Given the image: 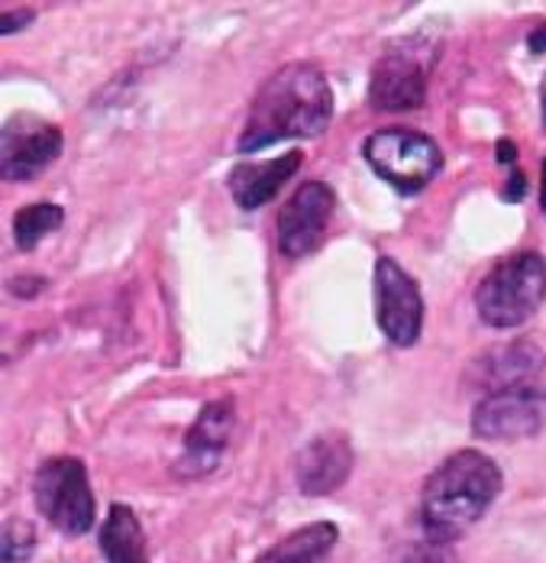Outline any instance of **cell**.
Wrapping results in <instances>:
<instances>
[{
    "label": "cell",
    "instance_id": "6da1fadb",
    "mask_svg": "<svg viewBox=\"0 0 546 563\" xmlns=\"http://www.w3.org/2000/svg\"><path fill=\"white\" fill-rule=\"evenodd\" d=\"M333 117L327 75L314 62H288L256 91L239 133V153H259L281 140L321 136Z\"/></svg>",
    "mask_w": 546,
    "mask_h": 563
},
{
    "label": "cell",
    "instance_id": "7a4b0ae2",
    "mask_svg": "<svg viewBox=\"0 0 546 563\" xmlns=\"http://www.w3.org/2000/svg\"><path fill=\"white\" fill-rule=\"evenodd\" d=\"M501 486H504L501 466L489 453H449L421 489L424 541L449 544L463 538L492 508Z\"/></svg>",
    "mask_w": 546,
    "mask_h": 563
},
{
    "label": "cell",
    "instance_id": "3957f363",
    "mask_svg": "<svg viewBox=\"0 0 546 563\" xmlns=\"http://www.w3.org/2000/svg\"><path fill=\"white\" fill-rule=\"evenodd\" d=\"M546 298V260L534 250L511 253L476 288V311L489 328H517L531 321Z\"/></svg>",
    "mask_w": 546,
    "mask_h": 563
},
{
    "label": "cell",
    "instance_id": "277c9868",
    "mask_svg": "<svg viewBox=\"0 0 546 563\" xmlns=\"http://www.w3.org/2000/svg\"><path fill=\"white\" fill-rule=\"evenodd\" d=\"M363 159L404 198L424 191L443 169V153L437 143L427 133L408 126H385L366 136Z\"/></svg>",
    "mask_w": 546,
    "mask_h": 563
},
{
    "label": "cell",
    "instance_id": "5b68a950",
    "mask_svg": "<svg viewBox=\"0 0 546 563\" xmlns=\"http://www.w3.org/2000/svg\"><path fill=\"white\" fill-rule=\"evenodd\" d=\"M439 49L431 40H394L372 68L369 104L376 111H414L427 101V78Z\"/></svg>",
    "mask_w": 546,
    "mask_h": 563
},
{
    "label": "cell",
    "instance_id": "8992f818",
    "mask_svg": "<svg viewBox=\"0 0 546 563\" xmlns=\"http://www.w3.org/2000/svg\"><path fill=\"white\" fill-rule=\"evenodd\" d=\"M33 496L55 531L78 538L94 525V493L78 456H49L33 476Z\"/></svg>",
    "mask_w": 546,
    "mask_h": 563
},
{
    "label": "cell",
    "instance_id": "52a82bcc",
    "mask_svg": "<svg viewBox=\"0 0 546 563\" xmlns=\"http://www.w3.org/2000/svg\"><path fill=\"white\" fill-rule=\"evenodd\" d=\"M372 295H376V324L388 343L408 350L421 340L424 328V298L421 285L411 279L391 256L376 263L372 276Z\"/></svg>",
    "mask_w": 546,
    "mask_h": 563
},
{
    "label": "cell",
    "instance_id": "ba28073f",
    "mask_svg": "<svg viewBox=\"0 0 546 563\" xmlns=\"http://www.w3.org/2000/svg\"><path fill=\"white\" fill-rule=\"evenodd\" d=\"M546 428V393L511 386L482 398L472 411V434L482 441L534 438Z\"/></svg>",
    "mask_w": 546,
    "mask_h": 563
},
{
    "label": "cell",
    "instance_id": "9c48e42d",
    "mask_svg": "<svg viewBox=\"0 0 546 563\" xmlns=\"http://www.w3.org/2000/svg\"><path fill=\"white\" fill-rule=\"evenodd\" d=\"M0 169H3V181H26L36 172H43L49 163L62 156L65 136L62 130L30 117V113H16L3 123V136H0Z\"/></svg>",
    "mask_w": 546,
    "mask_h": 563
},
{
    "label": "cell",
    "instance_id": "30bf717a",
    "mask_svg": "<svg viewBox=\"0 0 546 563\" xmlns=\"http://www.w3.org/2000/svg\"><path fill=\"white\" fill-rule=\"evenodd\" d=\"M336 208V191L327 181H304L278 211V250L288 260L314 253L324 240Z\"/></svg>",
    "mask_w": 546,
    "mask_h": 563
},
{
    "label": "cell",
    "instance_id": "8fae6325",
    "mask_svg": "<svg viewBox=\"0 0 546 563\" xmlns=\"http://www.w3.org/2000/svg\"><path fill=\"white\" fill-rule=\"evenodd\" d=\"M233 421H236V408L233 398H214L201 408L198 421L191 424V431L185 434V451L178 460V473L185 479H198L214 473L220 456L226 451V441L233 434Z\"/></svg>",
    "mask_w": 546,
    "mask_h": 563
},
{
    "label": "cell",
    "instance_id": "7c38bea8",
    "mask_svg": "<svg viewBox=\"0 0 546 563\" xmlns=\"http://www.w3.org/2000/svg\"><path fill=\"white\" fill-rule=\"evenodd\" d=\"M294 473H298V489L304 496H330L336 493L349 473H353V448L343 434L327 431L321 438H314L308 448H301L298 453V463H294Z\"/></svg>",
    "mask_w": 546,
    "mask_h": 563
},
{
    "label": "cell",
    "instance_id": "4fadbf2b",
    "mask_svg": "<svg viewBox=\"0 0 546 563\" xmlns=\"http://www.w3.org/2000/svg\"><path fill=\"white\" fill-rule=\"evenodd\" d=\"M301 163H304V153H301V150H291V153L278 156L272 163L236 166V169L230 172V178H226L233 201H236L243 211L263 208L266 201H272L275 195L294 178V172L301 169Z\"/></svg>",
    "mask_w": 546,
    "mask_h": 563
},
{
    "label": "cell",
    "instance_id": "5bb4252c",
    "mask_svg": "<svg viewBox=\"0 0 546 563\" xmlns=\"http://www.w3.org/2000/svg\"><path fill=\"white\" fill-rule=\"evenodd\" d=\"M101 554L108 563H149L146 534L136 511L126 503H113L108 521L101 525Z\"/></svg>",
    "mask_w": 546,
    "mask_h": 563
},
{
    "label": "cell",
    "instance_id": "9a60e30c",
    "mask_svg": "<svg viewBox=\"0 0 546 563\" xmlns=\"http://www.w3.org/2000/svg\"><path fill=\"white\" fill-rule=\"evenodd\" d=\"M339 541V528L333 521H311L288 538H281L266 554H259L256 563H327L330 551Z\"/></svg>",
    "mask_w": 546,
    "mask_h": 563
},
{
    "label": "cell",
    "instance_id": "2e32d148",
    "mask_svg": "<svg viewBox=\"0 0 546 563\" xmlns=\"http://www.w3.org/2000/svg\"><path fill=\"white\" fill-rule=\"evenodd\" d=\"M534 346H537V340H517V343L498 346L492 356L482 363V366H486V376L492 379V386H498V389H511V386H517L521 376H527L531 369H537L541 360H544V353L534 350ZM498 389H494V393H498Z\"/></svg>",
    "mask_w": 546,
    "mask_h": 563
},
{
    "label": "cell",
    "instance_id": "e0dca14e",
    "mask_svg": "<svg viewBox=\"0 0 546 563\" xmlns=\"http://www.w3.org/2000/svg\"><path fill=\"white\" fill-rule=\"evenodd\" d=\"M62 224H65V211L58 205H49V201L26 205L13 214V240L20 250H33L43 236H49Z\"/></svg>",
    "mask_w": 546,
    "mask_h": 563
},
{
    "label": "cell",
    "instance_id": "ac0fdd59",
    "mask_svg": "<svg viewBox=\"0 0 546 563\" xmlns=\"http://www.w3.org/2000/svg\"><path fill=\"white\" fill-rule=\"evenodd\" d=\"M36 551V531L30 528V521L23 518H13L3 525V563H23L30 554Z\"/></svg>",
    "mask_w": 546,
    "mask_h": 563
},
{
    "label": "cell",
    "instance_id": "d6986e66",
    "mask_svg": "<svg viewBox=\"0 0 546 563\" xmlns=\"http://www.w3.org/2000/svg\"><path fill=\"white\" fill-rule=\"evenodd\" d=\"M391 563H463V561H459V558H453V554L446 551V544H431V541H424V544H414V548L401 551V554H398Z\"/></svg>",
    "mask_w": 546,
    "mask_h": 563
},
{
    "label": "cell",
    "instance_id": "ffe728a7",
    "mask_svg": "<svg viewBox=\"0 0 546 563\" xmlns=\"http://www.w3.org/2000/svg\"><path fill=\"white\" fill-rule=\"evenodd\" d=\"M524 195H527V175L521 169H511L508 172V185L501 188V198L514 205V201H521Z\"/></svg>",
    "mask_w": 546,
    "mask_h": 563
},
{
    "label": "cell",
    "instance_id": "44dd1931",
    "mask_svg": "<svg viewBox=\"0 0 546 563\" xmlns=\"http://www.w3.org/2000/svg\"><path fill=\"white\" fill-rule=\"evenodd\" d=\"M36 20V10H7L3 13V20H0V33L3 36H10V33H16V30H23L26 23H33Z\"/></svg>",
    "mask_w": 546,
    "mask_h": 563
},
{
    "label": "cell",
    "instance_id": "7402d4cb",
    "mask_svg": "<svg viewBox=\"0 0 546 563\" xmlns=\"http://www.w3.org/2000/svg\"><path fill=\"white\" fill-rule=\"evenodd\" d=\"M494 159L501 163V166H508V172L517 169V143L514 140H498V146H494Z\"/></svg>",
    "mask_w": 546,
    "mask_h": 563
},
{
    "label": "cell",
    "instance_id": "603a6c76",
    "mask_svg": "<svg viewBox=\"0 0 546 563\" xmlns=\"http://www.w3.org/2000/svg\"><path fill=\"white\" fill-rule=\"evenodd\" d=\"M527 49H531L534 56H544L546 53V23L544 26H537V30L527 36Z\"/></svg>",
    "mask_w": 546,
    "mask_h": 563
},
{
    "label": "cell",
    "instance_id": "cb8c5ba5",
    "mask_svg": "<svg viewBox=\"0 0 546 563\" xmlns=\"http://www.w3.org/2000/svg\"><path fill=\"white\" fill-rule=\"evenodd\" d=\"M541 211L546 214V156H544V178H541Z\"/></svg>",
    "mask_w": 546,
    "mask_h": 563
},
{
    "label": "cell",
    "instance_id": "d4e9b609",
    "mask_svg": "<svg viewBox=\"0 0 546 563\" xmlns=\"http://www.w3.org/2000/svg\"><path fill=\"white\" fill-rule=\"evenodd\" d=\"M541 111H544V126H546V75L541 81Z\"/></svg>",
    "mask_w": 546,
    "mask_h": 563
}]
</instances>
